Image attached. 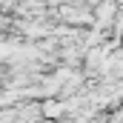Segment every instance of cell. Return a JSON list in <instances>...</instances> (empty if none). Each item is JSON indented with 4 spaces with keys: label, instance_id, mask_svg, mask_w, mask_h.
I'll return each mask as SVG.
<instances>
[{
    "label": "cell",
    "instance_id": "6da1fadb",
    "mask_svg": "<svg viewBox=\"0 0 123 123\" xmlns=\"http://www.w3.org/2000/svg\"><path fill=\"white\" fill-rule=\"evenodd\" d=\"M43 112H46L49 117H55V115H63V103H46V106H43Z\"/></svg>",
    "mask_w": 123,
    "mask_h": 123
}]
</instances>
